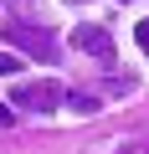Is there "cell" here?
Masks as SVG:
<instances>
[{"label":"cell","instance_id":"5","mask_svg":"<svg viewBox=\"0 0 149 154\" xmlns=\"http://www.w3.org/2000/svg\"><path fill=\"white\" fill-rule=\"evenodd\" d=\"M16 72H21V62H16L11 51H0V77H16Z\"/></svg>","mask_w":149,"mask_h":154},{"label":"cell","instance_id":"6","mask_svg":"<svg viewBox=\"0 0 149 154\" xmlns=\"http://www.w3.org/2000/svg\"><path fill=\"white\" fill-rule=\"evenodd\" d=\"M134 41H139V51H149V21H139V31H134Z\"/></svg>","mask_w":149,"mask_h":154},{"label":"cell","instance_id":"3","mask_svg":"<svg viewBox=\"0 0 149 154\" xmlns=\"http://www.w3.org/2000/svg\"><path fill=\"white\" fill-rule=\"evenodd\" d=\"M72 46H77V51H88V57H98L103 67L113 62V36H108L103 26H77V31H72Z\"/></svg>","mask_w":149,"mask_h":154},{"label":"cell","instance_id":"1","mask_svg":"<svg viewBox=\"0 0 149 154\" xmlns=\"http://www.w3.org/2000/svg\"><path fill=\"white\" fill-rule=\"evenodd\" d=\"M57 103H67V93L51 82V77H36V82H16L11 88V108H31V113H51Z\"/></svg>","mask_w":149,"mask_h":154},{"label":"cell","instance_id":"8","mask_svg":"<svg viewBox=\"0 0 149 154\" xmlns=\"http://www.w3.org/2000/svg\"><path fill=\"white\" fill-rule=\"evenodd\" d=\"M5 5H16V11H26V5H31V0H5Z\"/></svg>","mask_w":149,"mask_h":154},{"label":"cell","instance_id":"2","mask_svg":"<svg viewBox=\"0 0 149 154\" xmlns=\"http://www.w3.org/2000/svg\"><path fill=\"white\" fill-rule=\"evenodd\" d=\"M5 41H11V46H21V51H31L36 62H57V41H51V31H46V26L16 21V26H5Z\"/></svg>","mask_w":149,"mask_h":154},{"label":"cell","instance_id":"9","mask_svg":"<svg viewBox=\"0 0 149 154\" xmlns=\"http://www.w3.org/2000/svg\"><path fill=\"white\" fill-rule=\"evenodd\" d=\"M67 5H82V0H67Z\"/></svg>","mask_w":149,"mask_h":154},{"label":"cell","instance_id":"4","mask_svg":"<svg viewBox=\"0 0 149 154\" xmlns=\"http://www.w3.org/2000/svg\"><path fill=\"white\" fill-rule=\"evenodd\" d=\"M67 103H72V113H98V93H67Z\"/></svg>","mask_w":149,"mask_h":154},{"label":"cell","instance_id":"7","mask_svg":"<svg viewBox=\"0 0 149 154\" xmlns=\"http://www.w3.org/2000/svg\"><path fill=\"white\" fill-rule=\"evenodd\" d=\"M11 123V103H0V128H5Z\"/></svg>","mask_w":149,"mask_h":154}]
</instances>
